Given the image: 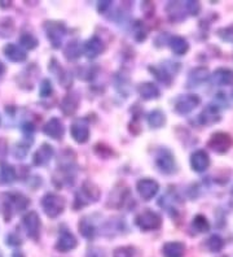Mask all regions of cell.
I'll list each match as a JSON object with an SVG mask.
<instances>
[{"label": "cell", "instance_id": "cell-15", "mask_svg": "<svg viewBox=\"0 0 233 257\" xmlns=\"http://www.w3.org/2000/svg\"><path fill=\"white\" fill-rule=\"evenodd\" d=\"M78 241L75 239V236L73 235L70 231H66V230H62L61 234H60L59 239H57L56 243V249L59 252H70L73 251L75 247H77Z\"/></svg>", "mask_w": 233, "mask_h": 257}, {"label": "cell", "instance_id": "cell-25", "mask_svg": "<svg viewBox=\"0 0 233 257\" xmlns=\"http://www.w3.org/2000/svg\"><path fill=\"white\" fill-rule=\"evenodd\" d=\"M208 78V70L203 66H199L193 69L189 74V79H188V85L189 86H198L202 82H205Z\"/></svg>", "mask_w": 233, "mask_h": 257}, {"label": "cell", "instance_id": "cell-8", "mask_svg": "<svg viewBox=\"0 0 233 257\" xmlns=\"http://www.w3.org/2000/svg\"><path fill=\"white\" fill-rule=\"evenodd\" d=\"M22 225L25 227L26 234L31 239L37 240L39 238V235H41V218H39L37 212L31 210L28 214H25L22 218Z\"/></svg>", "mask_w": 233, "mask_h": 257}, {"label": "cell", "instance_id": "cell-33", "mask_svg": "<svg viewBox=\"0 0 233 257\" xmlns=\"http://www.w3.org/2000/svg\"><path fill=\"white\" fill-rule=\"evenodd\" d=\"M20 43L26 50H34L38 46V39L33 34H30V33H25V34H22L21 38H20Z\"/></svg>", "mask_w": 233, "mask_h": 257}, {"label": "cell", "instance_id": "cell-24", "mask_svg": "<svg viewBox=\"0 0 233 257\" xmlns=\"http://www.w3.org/2000/svg\"><path fill=\"white\" fill-rule=\"evenodd\" d=\"M167 13L168 17H170L172 21H181V20L185 19V7H184V3H177V2H172L167 6Z\"/></svg>", "mask_w": 233, "mask_h": 257}, {"label": "cell", "instance_id": "cell-16", "mask_svg": "<svg viewBox=\"0 0 233 257\" xmlns=\"http://www.w3.org/2000/svg\"><path fill=\"white\" fill-rule=\"evenodd\" d=\"M43 132L44 134L48 135L50 138L57 139V141H59V139H61L62 137H64L65 127H64L62 122L57 118V117H53V118H51L50 121L44 125Z\"/></svg>", "mask_w": 233, "mask_h": 257}, {"label": "cell", "instance_id": "cell-18", "mask_svg": "<svg viewBox=\"0 0 233 257\" xmlns=\"http://www.w3.org/2000/svg\"><path fill=\"white\" fill-rule=\"evenodd\" d=\"M212 82L217 86H229L233 83V70L229 68H217L212 73Z\"/></svg>", "mask_w": 233, "mask_h": 257}, {"label": "cell", "instance_id": "cell-46", "mask_svg": "<svg viewBox=\"0 0 233 257\" xmlns=\"http://www.w3.org/2000/svg\"><path fill=\"white\" fill-rule=\"evenodd\" d=\"M12 257H25V256H24V254H22L20 251H17V252H15V253H13Z\"/></svg>", "mask_w": 233, "mask_h": 257}, {"label": "cell", "instance_id": "cell-10", "mask_svg": "<svg viewBox=\"0 0 233 257\" xmlns=\"http://www.w3.org/2000/svg\"><path fill=\"white\" fill-rule=\"evenodd\" d=\"M201 103V99H199L197 95H183L176 100L175 103V112L179 113V114H188V113L192 112L194 108Z\"/></svg>", "mask_w": 233, "mask_h": 257}, {"label": "cell", "instance_id": "cell-32", "mask_svg": "<svg viewBox=\"0 0 233 257\" xmlns=\"http://www.w3.org/2000/svg\"><path fill=\"white\" fill-rule=\"evenodd\" d=\"M150 72L154 74V77L157 79H158L159 82H162V83H166V85L168 86V83L171 82V74L167 72L166 69H163V68H153V66H150L149 68Z\"/></svg>", "mask_w": 233, "mask_h": 257}, {"label": "cell", "instance_id": "cell-5", "mask_svg": "<svg viewBox=\"0 0 233 257\" xmlns=\"http://www.w3.org/2000/svg\"><path fill=\"white\" fill-rule=\"evenodd\" d=\"M46 33L48 41L51 42L53 48H60L64 41V37L66 35V28L62 22L51 21L46 24Z\"/></svg>", "mask_w": 233, "mask_h": 257}, {"label": "cell", "instance_id": "cell-26", "mask_svg": "<svg viewBox=\"0 0 233 257\" xmlns=\"http://www.w3.org/2000/svg\"><path fill=\"white\" fill-rule=\"evenodd\" d=\"M171 50L177 56H181V55H185L189 50V43L186 42V39H184L183 37H174L171 38L170 41Z\"/></svg>", "mask_w": 233, "mask_h": 257}, {"label": "cell", "instance_id": "cell-12", "mask_svg": "<svg viewBox=\"0 0 233 257\" xmlns=\"http://www.w3.org/2000/svg\"><path fill=\"white\" fill-rule=\"evenodd\" d=\"M190 166L197 173H202L207 170V168L210 166V157H208L207 152L203 150H198L196 152H193L192 156H190Z\"/></svg>", "mask_w": 233, "mask_h": 257}, {"label": "cell", "instance_id": "cell-22", "mask_svg": "<svg viewBox=\"0 0 233 257\" xmlns=\"http://www.w3.org/2000/svg\"><path fill=\"white\" fill-rule=\"evenodd\" d=\"M17 179V173L10 164L3 163L0 165V185H11Z\"/></svg>", "mask_w": 233, "mask_h": 257}, {"label": "cell", "instance_id": "cell-6", "mask_svg": "<svg viewBox=\"0 0 233 257\" xmlns=\"http://www.w3.org/2000/svg\"><path fill=\"white\" fill-rule=\"evenodd\" d=\"M207 146L211 148L216 154H225L230 150L233 146V138L228 133L217 132L211 135V138L208 141Z\"/></svg>", "mask_w": 233, "mask_h": 257}, {"label": "cell", "instance_id": "cell-23", "mask_svg": "<svg viewBox=\"0 0 233 257\" xmlns=\"http://www.w3.org/2000/svg\"><path fill=\"white\" fill-rule=\"evenodd\" d=\"M139 94L145 100H152V99H157L159 96V90L154 83L145 82L139 86Z\"/></svg>", "mask_w": 233, "mask_h": 257}, {"label": "cell", "instance_id": "cell-49", "mask_svg": "<svg viewBox=\"0 0 233 257\" xmlns=\"http://www.w3.org/2000/svg\"><path fill=\"white\" fill-rule=\"evenodd\" d=\"M232 194H233V191H232Z\"/></svg>", "mask_w": 233, "mask_h": 257}, {"label": "cell", "instance_id": "cell-3", "mask_svg": "<svg viewBox=\"0 0 233 257\" xmlns=\"http://www.w3.org/2000/svg\"><path fill=\"white\" fill-rule=\"evenodd\" d=\"M6 196L7 199L6 203H4V209L8 210V216H7L6 221H10L15 212H21V210L26 209L30 204V200L20 192H11V194H7Z\"/></svg>", "mask_w": 233, "mask_h": 257}, {"label": "cell", "instance_id": "cell-14", "mask_svg": "<svg viewBox=\"0 0 233 257\" xmlns=\"http://www.w3.org/2000/svg\"><path fill=\"white\" fill-rule=\"evenodd\" d=\"M219 119H220V112H219L217 105H214V104H208L198 116L199 123L203 126L214 125V123L219 122Z\"/></svg>", "mask_w": 233, "mask_h": 257}, {"label": "cell", "instance_id": "cell-7", "mask_svg": "<svg viewBox=\"0 0 233 257\" xmlns=\"http://www.w3.org/2000/svg\"><path fill=\"white\" fill-rule=\"evenodd\" d=\"M155 165H157V168L162 173H165V174H174L177 170L174 155L171 154L168 150H166V148L159 150L158 155L155 157Z\"/></svg>", "mask_w": 233, "mask_h": 257}, {"label": "cell", "instance_id": "cell-9", "mask_svg": "<svg viewBox=\"0 0 233 257\" xmlns=\"http://www.w3.org/2000/svg\"><path fill=\"white\" fill-rule=\"evenodd\" d=\"M70 134L77 143H86L90 138V127L86 118H78L70 127Z\"/></svg>", "mask_w": 233, "mask_h": 257}, {"label": "cell", "instance_id": "cell-43", "mask_svg": "<svg viewBox=\"0 0 233 257\" xmlns=\"http://www.w3.org/2000/svg\"><path fill=\"white\" fill-rule=\"evenodd\" d=\"M6 243L8 245H12V247H17V245L21 244V239H20L19 236H16L12 234V235H10L8 238H7Z\"/></svg>", "mask_w": 233, "mask_h": 257}, {"label": "cell", "instance_id": "cell-44", "mask_svg": "<svg viewBox=\"0 0 233 257\" xmlns=\"http://www.w3.org/2000/svg\"><path fill=\"white\" fill-rule=\"evenodd\" d=\"M110 7H112V2H101V3H99V11L101 13H104Z\"/></svg>", "mask_w": 233, "mask_h": 257}, {"label": "cell", "instance_id": "cell-39", "mask_svg": "<svg viewBox=\"0 0 233 257\" xmlns=\"http://www.w3.org/2000/svg\"><path fill=\"white\" fill-rule=\"evenodd\" d=\"M0 26H4V29H2V30H0V35H2V37H8V35L12 34V32H13L12 20L11 19L3 20V21L0 22Z\"/></svg>", "mask_w": 233, "mask_h": 257}, {"label": "cell", "instance_id": "cell-45", "mask_svg": "<svg viewBox=\"0 0 233 257\" xmlns=\"http://www.w3.org/2000/svg\"><path fill=\"white\" fill-rule=\"evenodd\" d=\"M4 72H6V66H4V64L2 63V61H0V78L3 77Z\"/></svg>", "mask_w": 233, "mask_h": 257}, {"label": "cell", "instance_id": "cell-19", "mask_svg": "<svg viewBox=\"0 0 233 257\" xmlns=\"http://www.w3.org/2000/svg\"><path fill=\"white\" fill-rule=\"evenodd\" d=\"M4 55L7 56V59L13 61V63H22V61H25L28 55L24 50H22L20 46L13 43H8L4 47Z\"/></svg>", "mask_w": 233, "mask_h": 257}, {"label": "cell", "instance_id": "cell-21", "mask_svg": "<svg viewBox=\"0 0 233 257\" xmlns=\"http://www.w3.org/2000/svg\"><path fill=\"white\" fill-rule=\"evenodd\" d=\"M78 105H79V96L75 92H72V94H68L62 99L61 110L65 116H72L78 109Z\"/></svg>", "mask_w": 233, "mask_h": 257}, {"label": "cell", "instance_id": "cell-17", "mask_svg": "<svg viewBox=\"0 0 233 257\" xmlns=\"http://www.w3.org/2000/svg\"><path fill=\"white\" fill-rule=\"evenodd\" d=\"M53 155H55V151H53L52 146L44 143V145H42L41 147H39V150L35 152L34 165L37 166L47 165V164L51 161V159L53 157Z\"/></svg>", "mask_w": 233, "mask_h": 257}, {"label": "cell", "instance_id": "cell-1", "mask_svg": "<svg viewBox=\"0 0 233 257\" xmlns=\"http://www.w3.org/2000/svg\"><path fill=\"white\" fill-rule=\"evenodd\" d=\"M100 198V190L95 183L84 182L82 188L75 195V208H83L95 203Z\"/></svg>", "mask_w": 233, "mask_h": 257}, {"label": "cell", "instance_id": "cell-13", "mask_svg": "<svg viewBox=\"0 0 233 257\" xmlns=\"http://www.w3.org/2000/svg\"><path fill=\"white\" fill-rule=\"evenodd\" d=\"M104 50H105V46H104L103 41L96 35L90 38L83 46V52L88 59H95V57L100 56L104 52Z\"/></svg>", "mask_w": 233, "mask_h": 257}, {"label": "cell", "instance_id": "cell-20", "mask_svg": "<svg viewBox=\"0 0 233 257\" xmlns=\"http://www.w3.org/2000/svg\"><path fill=\"white\" fill-rule=\"evenodd\" d=\"M163 257H184L185 254V244L181 241H168L162 247Z\"/></svg>", "mask_w": 233, "mask_h": 257}, {"label": "cell", "instance_id": "cell-41", "mask_svg": "<svg viewBox=\"0 0 233 257\" xmlns=\"http://www.w3.org/2000/svg\"><path fill=\"white\" fill-rule=\"evenodd\" d=\"M87 257H108L106 256V252L101 248H97V247H93L90 248L87 252Z\"/></svg>", "mask_w": 233, "mask_h": 257}, {"label": "cell", "instance_id": "cell-48", "mask_svg": "<svg viewBox=\"0 0 233 257\" xmlns=\"http://www.w3.org/2000/svg\"><path fill=\"white\" fill-rule=\"evenodd\" d=\"M0 257H3V253H2V251H0Z\"/></svg>", "mask_w": 233, "mask_h": 257}, {"label": "cell", "instance_id": "cell-37", "mask_svg": "<svg viewBox=\"0 0 233 257\" xmlns=\"http://www.w3.org/2000/svg\"><path fill=\"white\" fill-rule=\"evenodd\" d=\"M184 7H185V11L189 13L190 16H197L201 11V4L198 2H193V0H189V2H185L184 3Z\"/></svg>", "mask_w": 233, "mask_h": 257}, {"label": "cell", "instance_id": "cell-38", "mask_svg": "<svg viewBox=\"0 0 233 257\" xmlns=\"http://www.w3.org/2000/svg\"><path fill=\"white\" fill-rule=\"evenodd\" d=\"M134 254H135L134 247H119L114 251L113 257H134Z\"/></svg>", "mask_w": 233, "mask_h": 257}, {"label": "cell", "instance_id": "cell-31", "mask_svg": "<svg viewBox=\"0 0 233 257\" xmlns=\"http://www.w3.org/2000/svg\"><path fill=\"white\" fill-rule=\"evenodd\" d=\"M223 247L224 241L219 235H211L206 240V248L210 252H220Z\"/></svg>", "mask_w": 233, "mask_h": 257}, {"label": "cell", "instance_id": "cell-4", "mask_svg": "<svg viewBox=\"0 0 233 257\" xmlns=\"http://www.w3.org/2000/svg\"><path fill=\"white\" fill-rule=\"evenodd\" d=\"M135 222L143 231H152V230H157L161 227L162 218L159 214H157L153 210L146 209L136 217Z\"/></svg>", "mask_w": 233, "mask_h": 257}, {"label": "cell", "instance_id": "cell-34", "mask_svg": "<svg viewBox=\"0 0 233 257\" xmlns=\"http://www.w3.org/2000/svg\"><path fill=\"white\" fill-rule=\"evenodd\" d=\"M134 33H135V39H136L137 42H143L146 38V34H148L145 26H144V24L141 21H135Z\"/></svg>", "mask_w": 233, "mask_h": 257}, {"label": "cell", "instance_id": "cell-35", "mask_svg": "<svg viewBox=\"0 0 233 257\" xmlns=\"http://www.w3.org/2000/svg\"><path fill=\"white\" fill-rule=\"evenodd\" d=\"M29 151H30V143H28V142H21V143L16 146L15 156L17 159H24L28 155Z\"/></svg>", "mask_w": 233, "mask_h": 257}, {"label": "cell", "instance_id": "cell-11", "mask_svg": "<svg viewBox=\"0 0 233 257\" xmlns=\"http://www.w3.org/2000/svg\"><path fill=\"white\" fill-rule=\"evenodd\" d=\"M137 192L144 200H150L157 195L159 190V185L155 182L154 179H149V178H144L140 179L139 182H137Z\"/></svg>", "mask_w": 233, "mask_h": 257}, {"label": "cell", "instance_id": "cell-42", "mask_svg": "<svg viewBox=\"0 0 233 257\" xmlns=\"http://www.w3.org/2000/svg\"><path fill=\"white\" fill-rule=\"evenodd\" d=\"M7 154H8V143L6 139L0 138V161L7 156Z\"/></svg>", "mask_w": 233, "mask_h": 257}, {"label": "cell", "instance_id": "cell-28", "mask_svg": "<svg viewBox=\"0 0 233 257\" xmlns=\"http://www.w3.org/2000/svg\"><path fill=\"white\" fill-rule=\"evenodd\" d=\"M192 229L197 232V234H205L210 230V223H208L207 218L202 214H197L192 221Z\"/></svg>", "mask_w": 233, "mask_h": 257}, {"label": "cell", "instance_id": "cell-40", "mask_svg": "<svg viewBox=\"0 0 233 257\" xmlns=\"http://www.w3.org/2000/svg\"><path fill=\"white\" fill-rule=\"evenodd\" d=\"M217 35H219L223 41L232 42L233 41V25L229 26V28L220 29V30L217 32Z\"/></svg>", "mask_w": 233, "mask_h": 257}, {"label": "cell", "instance_id": "cell-47", "mask_svg": "<svg viewBox=\"0 0 233 257\" xmlns=\"http://www.w3.org/2000/svg\"><path fill=\"white\" fill-rule=\"evenodd\" d=\"M11 6V3H2V2H0V7H10Z\"/></svg>", "mask_w": 233, "mask_h": 257}, {"label": "cell", "instance_id": "cell-27", "mask_svg": "<svg viewBox=\"0 0 233 257\" xmlns=\"http://www.w3.org/2000/svg\"><path fill=\"white\" fill-rule=\"evenodd\" d=\"M166 122V116L165 113L159 109H155L153 112L149 113L148 116V123H149L150 127L153 128H159L165 125Z\"/></svg>", "mask_w": 233, "mask_h": 257}, {"label": "cell", "instance_id": "cell-30", "mask_svg": "<svg viewBox=\"0 0 233 257\" xmlns=\"http://www.w3.org/2000/svg\"><path fill=\"white\" fill-rule=\"evenodd\" d=\"M82 55V47L78 42L73 41L68 44V47L65 48V56L69 60H77L78 57H81Z\"/></svg>", "mask_w": 233, "mask_h": 257}, {"label": "cell", "instance_id": "cell-2", "mask_svg": "<svg viewBox=\"0 0 233 257\" xmlns=\"http://www.w3.org/2000/svg\"><path fill=\"white\" fill-rule=\"evenodd\" d=\"M42 207H43L44 213L50 218H56L64 212L65 208V200L56 194H46L42 199Z\"/></svg>", "mask_w": 233, "mask_h": 257}, {"label": "cell", "instance_id": "cell-29", "mask_svg": "<svg viewBox=\"0 0 233 257\" xmlns=\"http://www.w3.org/2000/svg\"><path fill=\"white\" fill-rule=\"evenodd\" d=\"M78 226H79V231H81V234L84 238L92 239L95 236L96 229H95V226L92 225V222L88 218H82Z\"/></svg>", "mask_w": 233, "mask_h": 257}, {"label": "cell", "instance_id": "cell-36", "mask_svg": "<svg viewBox=\"0 0 233 257\" xmlns=\"http://www.w3.org/2000/svg\"><path fill=\"white\" fill-rule=\"evenodd\" d=\"M52 91H53L52 82H51L48 78L43 79V81H42V83H41V86H39V94H41V96L42 97L51 96Z\"/></svg>", "mask_w": 233, "mask_h": 257}]
</instances>
